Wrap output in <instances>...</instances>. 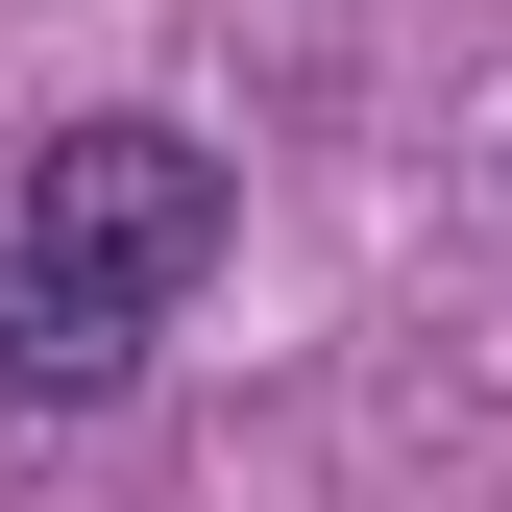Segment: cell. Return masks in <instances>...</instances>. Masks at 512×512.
<instances>
[{
    "mask_svg": "<svg viewBox=\"0 0 512 512\" xmlns=\"http://www.w3.org/2000/svg\"><path fill=\"white\" fill-rule=\"evenodd\" d=\"M0 244H25L49 293H98V317H196V269H220V147H196V122H49L25 196H0Z\"/></svg>",
    "mask_w": 512,
    "mask_h": 512,
    "instance_id": "cell-1",
    "label": "cell"
},
{
    "mask_svg": "<svg viewBox=\"0 0 512 512\" xmlns=\"http://www.w3.org/2000/svg\"><path fill=\"white\" fill-rule=\"evenodd\" d=\"M122 391H147V317L49 293L25 244H0V415H122Z\"/></svg>",
    "mask_w": 512,
    "mask_h": 512,
    "instance_id": "cell-2",
    "label": "cell"
}]
</instances>
